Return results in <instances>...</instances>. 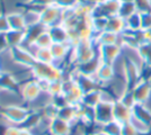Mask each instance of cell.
I'll use <instances>...</instances> for the list:
<instances>
[{"mask_svg": "<svg viewBox=\"0 0 151 135\" xmlns=\"http://www.w3.org/2000/svg\"><path fill=\"white\" fill-rule=\"evenodd\" d=\"M138 134L139 133L134 129V127H133L130 123H125V124H123L121 135H138Z\"/></svg>", "mask_w": 151, "mask_h": 135, "instance_id": "12", "label": "cell"}, {"mask_svg": "<svg viewBox=\"0 0 151 135\" xmlns=\"http://www.w3.org/2000/svg\"><path fill=\"white\" fill-rule=\"evenodd\" d=\"M139 49H140L141 55L143 58L145 64L151 65V41L140 44L139 45Z\"/></svg>", "mask_w": 151, "mask_h": 135, "instance_id": "9", "label": "cell"}, {"mask_svg": "<svg viewBox=\"0 0 151 135\" xmlns=\"http://www.w3.org/2000/svg\"><path fill=\"white\" fill-rule=\"evenodd\" d=\"M105 31H109V32H113V33H115V34L122 35V34L126 31L125 19L122 18L119 15H114V16L108 17L106 29H105Z\"/></svg>", "mask_w": 151, "mask_h": 135, "instance_id": "5", "label": "cell"}, {"mask_svg": "<svg viewBox=\"0 0 151 135\" xmlns=\"http://www.w3.org/2000/svg\"><path fill=\"white\" fill-rule=\"evenodd\" d=\"M135 13H138V8H137V5L134 1H121L120 9L117 13L119 16L126 19Z\"/></svg>", "mask_w": 151, "mask_h": 135, "instance_id": "6", "label": "cell"}, {"mask_svg": "<svg viewBox=\"0 0 151 135\" xmlns=\"http://www.w3.org/2000/svg\"><path fill=\"white\" fill-rule=\"evenodd\" d=\"M121 1H135V0H121Z\"/></svg>", "mask_w": 151, "mask_h": 135, "instance_id": "15", "label": "cell"}, {"mask_svg": "<svg viewBox=\"0 0 151 135\" xmlns=\"http://www.w3.org/2000/svg\"><path fill=\"white\" fill-rule=\"evenodd\" d=\"M126 23V31L129 32H138L141 31V14L135 13L132 16L125 19Z\"/></svg>", "mask_w": 151, "mask_h": 135, "instance_id": "7", "label": "cell"}, {"mask_svg": "<svg viewBox=\"0 0 151 135\" xmlns=\"http://www.w3.org/2000/svg\"><path fill=\"white\" fill-rule=\"evenodd\" d=\"M122 53V47L120 44L99 45L98 46V54L101 61L105 63H113Z\"/></svg>", "mask_w": 151, "mask_h": 135, "instance_id": "3", "label": "cell"}, {"mask_svg": "<svg viewBox=\"0 0 151 135\" xmlns=\"http://www.w3.org/2000/svg\"><path fill=\"white\" fill-rule=\"evenodd\" d=\"M132 115V108L127 107L121 100H116V103L114 104V121L121 124H125L130 122Z\"/></svg>", "mask_w": 151, "mask_h": 135, "instance_id": "4", "label": "cell"}, {"mask_svg": "<svg viewBox=\"0 0 151 135\" xmlns=\"http://www.w3.org/2000/svg\"><path fill=\"white\" fill-rule=\"evenodd\" d=\"M95 135H109V134H108V133H106V132H105L104 129H101V131H98V132H96V133H95Z\"/></svg>", "mask_w": 151, "mask_h": 135, "instance_id": "14", "label": "cell"}, {"mask_svg": "<svg viewBox=\"0 0 151 135\" xmlns=\"http://www.w3.org/2000/svg\"><path fill=\"white\" fill-rule=\"evenodd\" d=\"M137 104H145L151 96V81L140 78L137 84L131 88Z\"/></svg>", "mask_w": 151, "mask_h": 135, "instance_id": "2", "label": "cell"}, {"mask_svg": "<svg viewBox=\"0 0 151 135\" xmlns=\"http://www.w3.org/2000/svg\"><path fill=\"white\" fill-rule=\"evenodd\" d=\"M137 8H138L139 13H147V11H151V5L149 0H135L134 1Z\"/></svg>", "mask_w": 151, "mask_h": 135, "instance_id": "11", "label": "cell"}, {"mask_svg": "<svg viewBox=\"0 0 151 135\" xmlns=\"http://www.w3.org/2000/svg\"><path fill=\"white\" fill-rule=\"evenodd\" d=\"M19 135H34L32 133L31 129H23L20 127V131H19Z\"/></svg>", "mask_w": 151, "mask_h": 135, "instance_id": "13", "label": "cell"}, {"mask_svg": "<svg viewBox=\"0 0 151 135\" xmlns=\"http://www.w3.org/2000/svg\"><path fill=\"white\" fill-rule=\"evenodd\" d=\"M116 103V101H115ZM114 103V104H115ZM114 104L101 101L95 107V123L105 125L114 119Z\"/></svg>", "mask_w": 151, "mask_h": 135, "instance_id": "1", "label": "cell"}, {"mask_svg": "<svg viewBox=\"0 0 151 135\" xmlns=\"http://www.w3.org/2000/svg\"><path fill=\"white\" fill-rule=\"evenodd\" d=\"M122 127H123V124L116 122L114 119L101 126V129H104L106 133H108L109 135H121V133H122Z\"/></svg>", "mask_w": 151, "mask_h": 135, "instance_id": "8", "label": "cell"}, {"mask_svg": "<svg viewBox=\"0 0 151 135\" xmlns=\"http://www.w3.org/2000/svg\"><path fill=\"white\" fill-rule=\"evenodd\" d=\"M141 14V31H151V11Z\"/></svg>", "mask_w": 151, "mask_h": 135, "instance_id": "10", "label": "cell"}]
</instances>
